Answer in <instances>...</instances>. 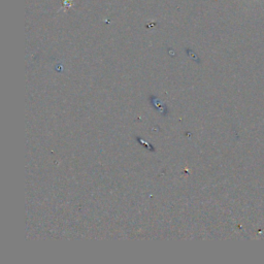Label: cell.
I'll use <instances>...</instances> for the list:
<instances>
[{"mask_svg":"<svg viewBox=\"0 0 264 264\" xmlns=\"http://www.w3.org/2000/svg\"><path fill=\"white\" fill-rule=\"evenodd\" d=\"M150 98H151L150 100H151V102H152V105L154 106V107H155L156 109H158L160 113H162L164 116H166V115H167V108H166V106H162V104H161V102H160L156 97L151 96Z\"/></svg>","mask_w":264,"mask_h":264,"instance_id":"1","label":"cell"}]
</instances>
